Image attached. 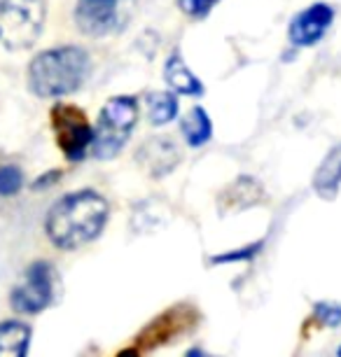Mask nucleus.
Returning a JSON list of instances; mask_svg holds the SVG:
<instances>
[{
  "label": "nucleus",
  "mask_w": 341,
  "mask_h": 357,
  "mask_svg": "<svg viewBox=\"0 0 341 357\" xmlns=\"http://www.w3.org/2000/svg\"><path fill=\"white\" fill-rule=\"evenodd\" d=\"M50 126L66 161L82 164L91 154L96 129L89 122V114L79 105L68 103V100H56L50 107Z\"/></svg>",
  "instance_id": "nucleus-5"
},
{
  "label": "nucleus",
  "mask_w": 341,
  "mask_h": 357,
  "mask_svg": "<svg viewBox=\"0 0 341 357\" xmlns=\"http://www.w3.org/2000/svg\"><path fill=\"white\" fill-rule=\"evenodd\" d=\"M115 357H140V353H138V350L136 348H122V350H119V353L115 355Z\"/></svg>",
  "instance_id": "nucleus-23"
},
{
  "label": "nucleus",
  "mask_w": 341,
  "mask_h": 357,
  "mask_svg": "<svg viewBox=\"0 0 341 357\" xmlns=\"http://www.w3.org/2000/svg\"><path fill=\"white\" fill-rule=\"evenodd\" d=\"M145 112H148V122L152 126H166L180 114V100L178 93L173 91H150L145 93Z\"/></svg>",
  "instance_id": "nucleus-15"
},
{
  "label": "nucleus",
  "mask_w": 341,
  "mask_h": 357,
  "mask_svg": "<svg viewBox=\"0 0 341 357\" xmlns=\"http://www.w3.org/2000/svg\"><path fill=\"white\" fill-rule=\"evenodd\" d=\"M185 357H215V355L206 353V350H202V348H190V350H187V355H185Z\"/></svg>",
  "instance_id": "nucleus-22"
},
{
  "label": "nucleus",
  "mask_w": 341,
  "mask_h": 357,
  "mask_svg": "<svg viewBox=\"0 0 341 357\" xmlns=\"http://www.w3.org/2000/svg\"><path fill=\"white\" fill-rule=\"evenodd\" d=\"M61 175H63V171L61 168H54V171H47V173H43L40 178H36L31 183V190L33 192H43V190H50L52 185H56L59 180H61Z\"/></svg>",
  "instance_id": "nucleus-20"
},
{
  "label": "nucleus",
  "mask_w": 341,
  "mask_h": 357,
  "mask_svg": "<svg viewBox=\"0 0 341 357\" xmlns=\"http://www.w3.org/2000/svg\"><path fill=\"white\" fill-rule=\"evenodd\" d=\"M180 133H183L185 145L194 147H204L206 143H211L213 138V122H211V114L206 107L202 105H194L190 110L185 112V117L180 119Z\"/></svg>",
  "instance_id": "nucleus-14"
},
{
  "label": "nucleus",
  "mask_w": 341,
  "mask_h": 357,
  "mask_svg": "<svg viewBox=\"0 0 341 357\" xmlns=\"http://www.w3.org/2000/svg\"><path fill=\"white\" fill-rule=\"evenodd\" d=\"M337 22V8L330 0H313L306 8L297 10L287 22V45L297 47L299 52L313 50L330 36Z\"/></svg>",
  "instance_id": "nucleus-8"
},
{
  "label": "nucleus",
  "mask_w": 341,
  "mask_h": 357,
  "mask_svg": "<svg viewBox=\"0 0 341 357\" xmlns=\"http://www.w3.org/2000/svg\"><path fill=\"white\" fill-rule=\"evenodd\" d=\"M164 79H166V84H169V89L173 93H178V96L199 98V96H204V93H206L204 82L197 75H194L190 66L185 63V59H183V54H180V50H173L169 56H166Z\"/></svg>",
  "instance_id": "nucleus-12"
},
{
  "label": "nucleus",
  "mask_w": 341,
  "mask_h": 357,
  "mask_svg": "<svg viewBox=\"0 0 341 357\" xmlns=\"http://www.w3.org/2000/svg\"><path fill=\"white\" fill-rule=\"evenodd\" d=\"M262 199H264L262 183L252 178V175H238L232 185H227L225 190L220 192L218 206H220V211H225V213H236V211H245V208L257 206Z\"/></svg>",
  "instance_id": "nucleus-11"
},
{
  "label": "nucleus",
  "mask_w": 341,
  "mask_h": 357,
  "mask_svg": "<svg viewBox=\"0 0 341 357\" xmlns=\"http://www.w3.org/2000/svg\"><path fill=\"white\" fill-rule=\"evenodd\" d=\"M47 0H0V43L10 52L31 50L45 31Z\"/></svg>",
  "instance_id": "nucleus-4"
},
{
  "label": "nucleus",
  "mask_w": 341,
  "mask_h": 357,
  "mask_svg": "<svg viewBox=\"0 0 341 357\" xmlns=\"http://www.w3.org/2000/svg\"><path fill=\"white\" fill-rule=\"evenodd\" d=\"M140 119V103L136 96L119 93L103 103L96 117V138H93L91 157L98 161L117 159L129 143L131 133L136 131Z\"/></svg>",
  "instance_id": "nucleus-3"
},
{
  "label": "nucleus",
  "mask_w": 341,
  "mask_h": 357,
  "mask_svg": "<svg viewBox=\"0 0 341 357\" xmlns=\"http://www.w3.org/2000/svg\"><path fill=\"white\" fill-rule=\"evenodd\" d=\"M24 183H26V180H24L22 166L12 164V161L0 164V197H3V199L17 197V194L24 190Z\"/></svg>",
  "instance_id": "nucleus-18"
},
{
  "label": "nucleus",
  "mask_w": 341,
  "mask_h": 357,
  "mask_svg": "<svg viewBox=\"0 0 341 357\" xmlns=\"http://www.w3.org/2000/svg\"><path fill=\"white\" fill-rule=\"evenodd\" d=\"M311 187L318 199L334 201L341 192V140L334 143L330 150L323 154L313 171Z\"/></svg>",
  "instance_id": "nucleus-10"
},
{
  "label": "nucleus",
  "mask_w": 341,
  "mask_h": 357,
  "mask_svg": "<svg viewBox=\"0 0 341 357\" xmlns=\"http://www.w3.org/2000/svg\"><path fill=\"white\" fill-rule=\"evenodd\" d=\"M334 357H341V343L337 346V350H334Z\"/></svg>",
  "instance_id": "nucleus-24"
},
{
  "label": "nucleus",
  "mask_w": 341,
  "mask_h": 357,
  "mask_svg": "<svg viewBox=\"0 0 341 357\" xmlns=\"http://www.w3.org/2000/svg\"><path fill=\"white\" fill-rule=\"evenodd\" d=\"M136 8L138 0H75L73 22L84 38H112L124 33Z\"/></svg>",
  "instance_id": "nucleus-6"
},
{
  "label": "nucleus",
  "mask_w": 341,
  "mask_h": 357,
  "mask_svg": "<svg viewBox=\"0 0 341 357\" xmlns=\"http://www.w3.org/2000/svg\"><path fill=\"white\" fill-rule=\"evenodd\" d=\"M311 320L325 329L341 327V301L320 299L311 306Z\"/></svg>",
  "instance_id": "nucleus-17"
},
{
  "label": "nucleus",
  "mask_w": 341,
  "mask_h": 357,
  "mask_svg": "<svg viewBox=\"0 0 341 357\" xmlns=\"http://www.w3.org/2000/svg\"><path fill=\"white\" fill-rule=\"evenodd\" d=\"M56 271L52 261L36 259L26 266L24 280L12 287L10 306L22 315H38L54 304Z\"/></svg>",
  "instance_id": "nucleus-7"
},
{
  "label": "nucleus",
  "mask_w": 341,
  "mask_h": 357,
  "mask_svg": "<svg viewBox=\"0 0 341 357\" xmlns=\"http://www.w3.org/2000/svg\"><path fill=\"white\" fill-rule=\"evenodd\" d=\"M222 0H178V10L190 19H206Z\"/></svg>",
  "instance_id": "nucleus-19"
},
{
  "label": "nucleus",
  "mask_w": 341,
  "mask_h": 357,
  "mask_svg": "<svg viewBox=\"0 0 341 357\" xmlns=\"http://www.w3.org/2000/svg\"><path fill=\"white\" fill-rule=\"evenodd\" d=\"M110 222V201L96 190L59 197L45 215V236L56 250L75 252L93 243Z\"/></svg>",
  "instance_id": "nucleus-1"
},
{
  "label": "nucleus",
  "mask_w": 341,
  "mask_h": 357,
  "mask_svg": "<svg viewBox=\"0 0 341 357\" xmlns=\"http://www.w3.org/2000/svg\"><path fill=\"white\" fill-rule=\"evenodd\" d=\"M33 329L24 320L0 322V357H29Z\"/></svg>",
  "instance_id": "nucleus-13"
},
{
  "label": "nucleus",
  "mask_w": 341,
  "mask_h": 357,
  "mask_svg": "<svg viewBox=\"0 0 341 357\" xmlns=\"http://www.w3.org/2000/svg\"><path fill=\"white\" fill-rule=\"evenodd\" d=\"M262 250H264V238H259V241H252V243H248V245H241V248H234V250L213 255L209 261H211V266H220V264H248V261L259 257Z\"/></svg>",
  "instance_id": "nucleus-16"
},
{
  "label": "nucleus",
  "mask_w": 341,
  "mask_h": 357,
  "mask_svg": "<svg viewBox=\"0 0 341 357\" xmlns=\"http://www.w3.org/2000/svg\"><path fill=\"white\" fill-rule=\"evenodd\" d=\"M297 56H299V50H297V47L287 45L285 50H283V54H280V61H283V63H292Z\"/></svg>",
  "instance_id": "nucleus-21"
},
{
  "label": "nucleus",
  "mask_w": 341,
  "mask_h": 357,
  "mask_svg": "<svg viewBox=\"0 0 341 357\" xmlns=\"http://www.w3.org/2000/svg\"><path fill=\"white\" fill-rule=\"evenodd\" d=\"M93 70L91 54L82 45H56L38 52L26 68L31 93L43 100H61L84 86Z\"/></svg>",
  "instance_id": "nucleus-2"
},
{
  "label": "nucleus",
  "mask_w": 341,
  "mask_h": 357,
  "mask_svg": "<svg viewBox=\"0 0 341 357\" xmlns=\"http://www.w3.org/2000/svg\"><path fill=\"white\" fill-rule=\"evenodd\" d=\"M136 161L150 178H166L183 161L180 145L171 136H152L136 150Z\"/></svg>",
  "instance_id": "nucleus-9"
}]
</instances>
